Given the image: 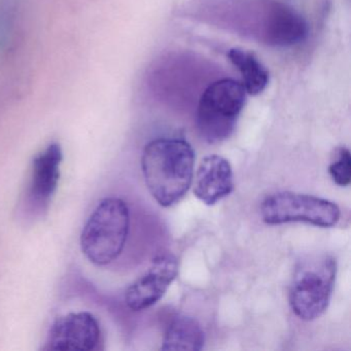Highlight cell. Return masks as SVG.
Masks as SVG:
<instances>
[{
  "label": "cell",
  "mask_w": 351,
  "mask_h": 351,
  "mask_svg": "<svg viewBox=\"0 0 351 351\" xmlns=\"http://www.w3.org/2000/svg\"><path fill=\"white\" fill-rule=\"evenodd\" d=\"M195 160L194 149L182 138H157L145 145L143 178L160 206H173L186 196L194 178Z\"/></svg>",
  "instance_id": "obj_1"
},
{
  "label": "cell",
  "mask_w": 351,
  "mask_h": 351,
  "mask_svg": "<svg viewBox=\"0 0 351 351\" xmlns=\"http://www.w3.org/2000/svg\"><path fill=\"white\" fill-rule=\"evenodd\" d=\"M130 229L126 202L116 197L102 199L94 209L81 235V248L96 266H106L120 256Z\"/></svg>",
  "instance_id": "obj_2"
},
{
  "label": "cell",
  "mask_w": 351,
  "mask_h": 351,
  "mask_svg": "<svg viewBox=\"0 0 351 351\" xmlns=\"http://www.w3.org/2000/svg\"><path fill=\"white\" fill-rule=\"evenodd\" d=\"M337 261L330 254H320L300 261L289 287V306L304 322L319 318L330 303L336 283Z\"/></svg>",
  "instance_id": "obj_3"
},
{
  "label": "cell",
  "mask_w": 351,
  "mask_h": 351,
  "mask_svg": "<svg viewBox=\"0 0 351 351\" xmlns=\"http://www.w3.org/2000/svg\"><path fill=\"white\" fill-rule=\"evenodd\" d=\"M241 82L221 79L203 92L197 108L199 134L210 145L223 143L233 134L246 102Z\"/></svg>",
  "instance_id": "obj_4"
},
{
  "label": "cell",
  "mask_w": 351,
  "mask_h": 351,
  "mask_svg": "<svg viewBox=\"0 0 351 351\" xmlns=\"http://www.w3.org/2000/svg\"><path fill=\"white\" fill-rule=\"evenodd\" d=\"M261 217L267 225L306 223L319 228H332L340 221L341 210L332 201L301 193H273L263 200Z\"/></svg>",
  "instance_id": "obj_5"
},
{
  "label": "cell",
  "mask_w": 351,
  "mask_h": 351,
  "mask_svg": "<svg viewBox=\"0 0 351 351\" xmlns=\"http://www.w3.org/2000/svg\"><path fill=\"white\" fill-rule=\"evenodd\" d=\"M258 10V36L265 44L293 47L308 38L309 24L301 14L289 5L265 1Z\"/></svg>",
  "instance_id": "obj_6"
},
{
  "label": "cell",
  "mask_w": 351,
  "mask_h": 351,
  "mask_svg": "<svg viewBox=\"0 0 351 351\" xmlns=\"http://www.w3.org/2000/svg\"><path fill=\"white\" fill-rule=\"evenodd\" d=\"M178 275V258L171 252L158 254L147 272L129 285L125 303L132 311H143L156 305Z\"/></svg>",
  "instance_id": "obj_7"
},
{
  "label": "cell",
  "mask_w": 351,
  "mask_h": 351,
  "mask_svg": "<svg viewBox=\"0 0 351 351\" xmlns=\"http://www.w3.org/2000/svg\"><path fill=\"white\" fill-rule=\"evenodd\" d=\"M101 330L97 318L90 312L61 316L53 324L47 341L49 350L91 351L97 349Z\"/></svg>",
  "instance_id": "obj_8"
},
{
  "label": "cell",
  "mask_w": 351,
  "mask_h": 351,
  "mask_svg": "<svg viewBox=\"0 0 351 351\" xmlns=\"http://www.w3.org/2000/svg\"><path fill=\"white\" fill-rule=\"evenodd\" d=\"M234 191L231 164L219 155L205 157L195 176L194 195L205 205L213 206Z\"/></svg>",
  "instance_id": "obj_9"
},
{
  "label": "cell",
  "mask_w": 351,
  "mask_h": 351,
  "mask_svg": "<svg viewBox=\"0 0 351 351\" xmlns=\"http://www.w3.org/2000/svg\"><path fill=\"white\" fill-rule=\"evenodd\" d=\"M62 160V149L60 145L54 143L38 154L32 162L29 194L40 206H47L56 192Z\"/></svg>",
  "instance_id": "obj_10"
},
{
  "label": "cell",
  "mask_w": 351,
  "mask_h": 351,
  "mask_svg": "<svg viewBox=\"0 0 351 351\" xmlns=\"http://www.w3.org/2000/svg\"><path fill=\"white\" fill-rule=\"evenodd\" d=\"M205 344V332L198 320L188 315L174 317L166 328L161 350L198 351Z\"/></svg>",
  "instance_id": "obj_11"
},
{
  "label": "cell",
  "mask_w": 351,
  "mask_h": 351,
  "mask_svg": "<svg viewBox=\"0 0 351 351\" xmlns=\"http://www.w3.org/2000/svg\"><path fill=\"white\" fill-rule=\"evenodd\" d=\"M230 62L238 69L246 93L256 96L262 93L269 84L270 75L258 57L250 51L233 48L228 52Z\"/></svg>",
  "instance_id": "obj_12"
},
{
  "label": "cell",
  "mask_w": 351,
  "mask_h": 351,
  "mask_svg": "<svg viewBox=\"0 0 351 351\" xmlns=\"http://www.w3.org/2000/svg\"><path fill=\"white\" fill-rule=\"evenodd\" d=\"M335 159L328 166L332 182L339 186H347L351 180V156L347 147H339L335 151Z\"/></svg>",
  "instance_id": "obj_13"
}]
</instances>
